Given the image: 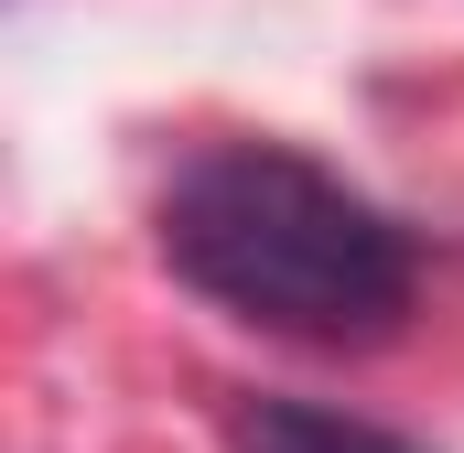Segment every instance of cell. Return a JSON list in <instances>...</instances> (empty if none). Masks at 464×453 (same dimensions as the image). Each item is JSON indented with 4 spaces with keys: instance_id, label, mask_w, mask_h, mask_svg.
Instances as JSON below:
<instances>
[{
    "instance_id": "obj_1",
    "label": "cell",
    "mask_w": 464,
    "mask_h": 453,
    "mask_svg": "<svg viewBox=\"0 0 464 453\" xmlns=\"http://www.w3.org/2000/svg\"><path fill=\"white\" fill-rule=\"evenodd\" d=\"M162 259L217 313L292 345H378L411 313V237L281 140H206L162 184Z\"/></svg>"
},
{
    "instance_id": "obj_2",
    "label": "cell",
    "mask_w": 464,
    "mask_h": 453,
    "mask_svg": "<svg viewBox=\"0 0 464 453\" xmlns=\"http://www.w3.org/2000/svg\"><path fill=\"white\" fill-rule=\"evenodd\" d=\"M227 453H421L411 432H378L356 410H314V400H237Z\"/></svg>"
}]
</instances>
